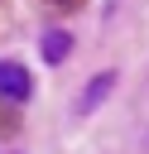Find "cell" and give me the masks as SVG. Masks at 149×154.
I'll use <instances>...</instances> for the list:
<instances>
[{
  "mask_svg": "<svg viewBox=\"0 0 149 154\" xmlns=\"http://www.w3.org/2000/svg\"><path fill=\"white\" fill-rule=\"evenodd\" d=\"M0 96H5V101H29V96H34V77H29L19 63H5V58H0Z\"/></svg>",
  "mask_w": 149,
  "mask_h": 154,
  "instance_id": "obj_1",
  "label": "cell"
},
{
  "mask_svg": "<svg viewBox=\"0 0 149 154\" xmlns=\"http://www.w3.org/2000/svg\"><path fill=\"white\" fill-rule=\"evenodd\" d=\"M111 87H115V72H101V77H91V82H87V91L77 96V111H96V106L111 96Z\"/></svg>",
  "mask_w": 149,
  "mask_h": 154,
  "instance_id": "obj_2",
  "label": "cell"
},
{
  "mask_svg": "<svg viewBox=\"0 0 149 154\" xmlns=\"http://www.w3.org/2000/svg\"><path fill=\"white\" fill-rule=\"evenodd\" d=\"M67 53H72V34L48 29V34H43V63H62Z\"/></svg>",
  "mask_w": 149,
  "mask_h": 154,
  "instance_id": "obj_3",
  "label": "cell"
}]
</instances>
